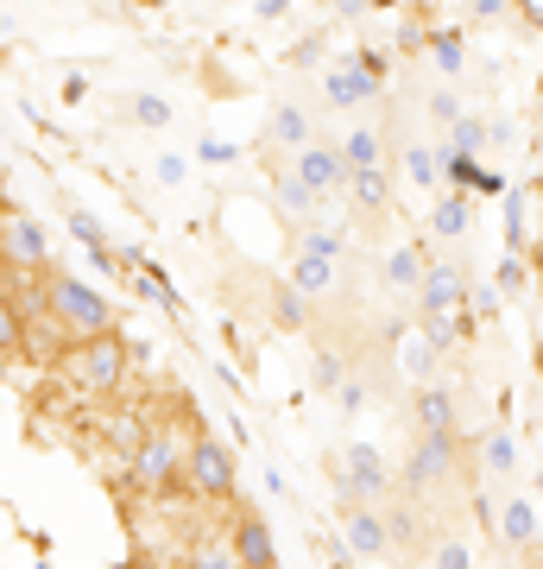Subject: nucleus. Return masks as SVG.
Segmentation results:
<instances>
[{
  "instance_id": "nucleus-18",
  "label": "nucleus",
  "mask_w": 543,
  "mask_h": 569,
  "mask_svg": "<svg viewBox=\"0 0 543 569\" xmlns=\"http://www.w3.org/2000/svg\"><path fill=\"white\" fill-rule=\"evenodd\" d=\"M183 569H247V563H241V550H234V538H228V531H215V538L202 531V538H190V545H183Z\"/></svg>"
},
{
  "instance_id": "nucleus-13",
  "label": "nucleus",
  "mask_w": 543,
  "mask_h": 569,
  "mask_svg": "<svg viewBox=\"0 0 543 569\" xmlns=\"http://www.w3.org/2000/svg\"><path fill=\"white\" fill-rule=\"evenodd\" d=\"M228 538H234V550H241L247 569H279V550H272V531H265L260 512H228Z\"/></svg>"
},
{
  "instance_id": "nucleus-35",
  "label": "nucleus",
  "mask_w": 543,
  "mask_h": 569,
  "mask_svg": "<svg viewBox=\"0 0 543 569\" xmlns=\"http://www.w3.org/2000/svg\"><path fill=\"white\" fill-rule=\"evenodd\" d=\"M430 114H436L443 127H455V121L467 114V108H462V96H455V89H436V102H430Z\"/></svg>"
},
{
  "instance_id": "nucleus-32",
  "label": "nucleus",
  "mask_w": 543,
  "mask_h": 569,
  "mask_svg": "<svg viewBox=\"0 0 543 569\" xmlns=\"http://www.w3.org/2000/svg\"><path fill=\"white\" fill-rule=\"evenodd\" d=\"M303 305H310V298H303V291H291V284H279V298H272V310H279L284 329H303Z\"/></svg>"
},
{
  "instance_id": "nucleus-43",
  "label": "nucleus",
  "mask_w": 543,
  "mask_h": 569,
  "mask_svg": "<svg viewBox=\"0 0 543 569\" xmlns=\"http://www.w3.org/2000/svg\"><path fill=\"white\" fill-rule=\"evenodd\" d=\"M159 183H183V159H159Z\"/></svg>"
},
{
  "instance_id": "nucleus-26",
  "label": "nucleus",
  "mask_w": 543,
  "mask_h": 569,
  "mask_svg": "<svg viewBox=\"0 0 543 569\" xmlns=\"http://www.w3.org/2000/svg\"><path fill=\"white\" fill-rule=\"evenodd\" d=\"M430 58H436V70H443V77H462V63H467L462 32H449V26H436V32H430Z\"/></svg>"
},
{
  "instance_id": "nucleus-37",
  "label": "nucleus",
  "mask_w": 543,
  "mask_h": 569,
  "mask_svg": "<svg viewBox=\"0 0 543 569\" xmlns=\"http://www.w3.org/2000/svg\"><path fill=\"white\" fill-rule=\"evenodd\" d=\"M197 159L202 164H234V159H241V146H234V140H202Z\"/></svg>"
},
{
  "instance_id": "nucleus-14",
  "label": "nucleus",
  "mask_w": 543,
  "mask_h": 569,
  "mask_svg": "<svg viewBox=\"0 0 543 569\" xmlns=\"http://www.w3.org/2000/svg\"><path fill=\"white\" fill-rule=\"evenodd\" d=\"M342 531H348V550H354V557H385V550H392V531H385L380 507H348Z\"/></svg>"
},
{
  "instance_id": "nucleus-9",
  "label": "nucleus",
  "mask_w": 543,
  "mask_h": 569,
  "mask_svg": "<svg viewBox=\"0 0 543 569\" xmlns=\"http://www.w3.org/2000/svg\"><path fill=\"white\" fill-rule=\"evenodd\" d=\"M152 425H159V411H152V406H114V411H101V456H121V462H133V456H140V443L152 437Z\"/></svg>"
},
{
  "instance_id": "nucleus-5",
  "label": "nucleus",
  "mask_w": 543,
  "mask_h": 569,
  "mask_svg": "<svg viewBox=\"0 0 543 569\" xmlns=\"http://www.w3.org/2000/svg\"><path fill=\"white\" fill-rule=\"evenodd\" d=\"M467 317V266L462 260H430L418 291V323H462Z\"/></svg>"
},
{
  "instance_id": "nucleus-38",
  "label": "nucleus",
  "mask_w": 543,
  "mask_h": 569,
  "mask_svg": "<svg viewBox=\"0 0 543 569\" xmlns=\"http://www.w3.org/2000/svg\"><path fill=\"white\" fill-rule=\"evenodd\" d=\"M133 121H140V127H164V121H171V108H164L159 96H140V102H133Z\"/></svg>"
},
{
  "instance_id": "nucleus-31",
  "label": "nucleus",
  "mask_w": 543,
  "mask_h": 569,
  "mask_svg": "<svg viewBox=\"0 0 543 569\" xmlns=\"http://www.w3.org/2000/svg\"><path fill=\"white\" fill-rule=\"evenodd\" d=\"M449 133H455V140H449V146H455L462 159H474V152H481V146H486V127L474 121V114H462V121L449 127Z\"/></svg>"
},
{
  "instance_id": "nucleus-17",
  "label": "nucleus",
  "mask_w": 543,
  "mask_h": 569,
  "mask_svg": "<svg viewBox=\"0 0 543 569\" xmlns=\"http://www.w3.org/2000/svg\"><path fill=\"white\" fill-rule=\"evenodd\" d=\"M467 228H474V197L467 190H449L443 203L430 209V234L436 241H467Z\"/></svg>"
},
{
  "instance_id": "nucleus-19",
  "label": "nucleus",
  "mask_w": 543,
  "mask_h": 569,
  "mask_svg": "<svg viewBox=\"0 0 543 569\" xmlns=\"http://www.w3.org/2000/svg\"><path fill=\"white\" fill-rule=\"evenodd\" d=\"M373 96H380V82L366 77L354 58H348L342 70H329V102H335V108H366Z\"/></svg>"
},
{
  "instance_id": "nucleus-28",
  "label": "nucleus",
  "mask_w": 543,
  "mask_h": 569,
  "mask_svg": "<svg viewBox=\"0 0 543 569\" xmlns=\"http://www.w3.org/2000/svg\"><path fill=\"white\" fill-rule=\"evenodd\" d=\"M26 348V317L13 305H0V361H20Z\"/></svg>"
},
{
  "instance_id": "nucleus-39",
  "label": "nucleus",
  "mask_w": 543,
  "mask_h": 569,
  "mask_svg": "<svg viewBox=\"0 0 543 569\" xmlns=\"http://www.w3.org/2000/svg\"><path fill=\"white\" fill-rule=\"evenodd\" d=\"M430 563H436V569H467L474 557H467V545H455V538H449V545H436V557H430Z\"/></svg>"
},
{
  "instance_id": "nucleus-42",
  "label": "nucleus",
  "mask_w": 543,
  "mask_h": 569,
  "mask_svg": "<svg viewBox=\"0 0 543 569\" xmlns=\"http://www.w3.org/2000/svg\"><path fill=\"white\" fill-rule=\"evenodd\" d=\"M335 399H342V411H361L366 406V380H342V392H335Z\"/></svg>"
},
{
  "instance_id": "nucleus-3",
  "label": "nucleus",
  "mask_w": 543,
  "mask_h": 569,
  "mask_svg": "<svg viewBox=\"0 0 543 569\" xmlns=\"http://www.w3.org/2000/svg\"><path fill=\"white\" fill-rule=\"evenodd\" d=\"M51 323L70 342H101V336H121V310L95 284H82L77 272H51Z\"/></svg>"
},
{
  "instance_id": "nucleus-41",
  "label": "nucleus",
  "mask_w": 543,
  "mask_h": 569,
  "mask_svg": "<svg viewBox=\"0 0 543 569\" xmlns=\"http://www.w3.org/2000/svg\"><path fill=\"white\" fill-rule=\"evenodd\" d=\"M354 63H361V70H366L373 82H380L385 70H392V58H385V51H354Z\"/></svg>"
},
{
  "instance_id": "nucleus-24",
  "label": "nucleus",
  "mask_w": 543,
  "mask_h": 569,
  "mask_svg": "<svg viewBox=\"0 0 543 569\" xmlns=\"http://www.w3.org/2000/svg\"><path fill=\"white\" fill-rule=\"evenodd\" d=\"M70 348V336H63L51 317L44 323H26V348H20V361H44V367H58V355Z\"/></svg>"
},
{
  "instance_id": "nucleus-1",
  "label": "nucleus",
  "mask_w": 543,
  "mask_h": 569,
  "mask_svg": "<svg viewBox=\"0 0 543 569\" xmlns=\"http://www.w3.org/2000/svg\"><path fill=\"white\" fill-rule=\"evenodd\" d=\"M202 437V425L190 411H171L152 425V437L140 443V456L127 462V493L133 500H171L183 493V462H190V443Z\"/></svg>"
},
{
  "instance_id": "nucleus-4",
  "label": "nucleus",
  "mask_w": 543,
  "mask_h": 569,
  "mask_svg": "<svg viewBox=\"0 0 543 569\" xmlns=\"http://www.w3.org/2000/svg\"><path fill=\"white\" fill-rule=\"evenodd\" d=\"M183 493L197 500V507H209V500H234V449L222 443V437H209L202 430L197 443H190V462H183Z\"/></svg>"
},
{
  "instance_id": "nucleus-7",
  "label": "nucleus",
  "mask_w": 543,
  "mask_h": 569,
  "mask_svg": "<svg viewBox=\"0 0 543 569\" xmlns=\"http://www.w3.org/2000/svg\"><path fill=\"white\" fill-rule=\"evenodd\" d=\"M455 468H462V437H418L404 456V488H443V481H455Z\"/></svg>"
},
{
  "instance_id": "nucleus-36",
  "label": "nucleus",
  "mask_w": 543,
  "mask_h": 569,
  "mask_svg": "<svg viewBox=\"0 0 543 569\" xmlns=\"http://www.w3.org/2000/svg\"><path fill=\"white\" fill-rule=\"evenodd\" d=\"M467 305L474 317H500V284H467Z\"/></svg>"
},
{
  "instance_id": "nucleus-23",
  "label": "nucleus",
  "mask_w": 543,
  "mask_h": 569,
  "mask_svg": "<svg viewBox=\"0 0 543 569\" xmlns=\"http://www.w3.org/2000/svg\"><path fill=\"white\" fill-rule=\"evenodd\" d=\"M348 190H354V209H366V216H385V203H392V171H354L348 178Z\"/></svg>"
},
{
  "instance_id": "nucleus-46",
  "label": "nucleus",
  "mask_w": 543,
  "mask_h": 569,
  "mask_svg": "<svg viewBox=\"0 0 543 569\" xmlns=\"http://www.w3.org/2000/svg\"><path fill=\"white\" fill-rule=\"evenodd\" d=\"M0 32H7V26H0Z\"/></svg>"
},
{
  "instance_id": "nucleus-11",
  "label": "nucleus",
  "mask_w": 543,
  "mask_h": 569,
  "mask_svg": "<svg viewBox=\"0 0 543 569\" xmlns=\"http://www.w3.org/2000/svg\"><path fill=\"white\" fill-rule=\"evenodd\" d=\"M291 178L310 190V197H335V190H348V164H342V146H310V152H298L291 159Z\"/></svg>"
},
{
  "instance_id": "nucleus-6",
  "label": "nucleus",
  "mask_w": 543,
  "mask_h": 569,
  "mask_svg": "<svg viewBox=\"0 0 543 569\" xmlns=\"http://www.w3.org/2000/svg\"><path fill=\"white\" fill-rule=\"evenodd\" d=\"M335 260H342V234H335V228H303L298 266H291V291L322 298V291L335 284Z\"/></svg>"
},
{
  "instance_id": "nucleus-29",
  "label": "nucleus",
  "mask_w": 543,
  "mask_h": 569,
  "mask_svg": "<svg viewBox=\"0 0 543 569\" xmlns=\"http://www.w3.org/2000/svg\"><path fill=\"white\" fill-rule=\"evenodd\" d=\"M404 171H411V183H443V159L430 146H411L404 152Z\"/></svg>"
},
{
  "instance_id": "nucleus-8",
  "label": "nucleus",
  "mask_w": 543,
  "mask_h": 569,
  "mask_svg": "<svg viewBox=\"0 0 543 569\" xmlns=\"http://www.w3.org/2000/svg\"><path fill=\"white\" fill-rule=\"evenodd\" d=\"M342 488H348V507H380V500H385L392 468L380 462V449H373V443L342 449Z\"/></svg>"
},
{
  "instance_id": "nucleus-20",
  "label": "nucleus",
  "mask_w": 543,
  "mask_h": 569,
  "mask_svg": "<svg viewBox=\"0 0 543 569\" xmlns=\"http://www.w3.org/2000/svg\"><path fill=\"white\" fill-rule=\"evenodd\" d=\"M423 272H430V260H423L418 247H392V253H385V284H392L399 298H418Z\"/></svg>"
},
{
  "instance_id": "nucleus-30",
  "label": "nucleus",
  "mask_w": 543,
  "mask_h": 569,
  "mask_svg": "<svg viewBox=\"0 0 543 569\" xmlns=\"http://www.w3.org/2000/svg\"><path fill=\"white\" fill-rule=\"evenodd\" d=\"M63 228H70V234L89 247V253H95V247H108V234H101V222L89 216V209H70V216H63Z\"/></svg>"
},
{
  "instance_id": "nucleus-34",
  "label": "nucleus",
  "mask_w": 543,
  "mask_h": 569,
  "mask_svg": "<svg viewBox=\"0 0 543 569\" xmlns=\"http://www.w3.org/2000/svg\"><path fill=\"white\" fill-rule=\"evenodd\" d=\"M316 387L322 392H342V355H335V348H322V355H316Z\"/></svg>"
},
{
  "instance_id": "nucleus-27",
  "label": "nucleus",
  "mask_w": 543,
  "mask_h": 569,
  "mask_svg": "<svg viewBox=\"0 0 543 569\" xmlns=\"http://www.w3.org/2000/svg\"><path fill=\"white\" fill-rule=\"evenodd\" d=\"M399 367L411 373V380H430V373H436V348H430V336H423V329L399 342Z\"/></svg>"
},
{
  "instance_id": "nucleus-2",
  "label": "nucleus",
  "mask_w": 543,
  "mask_h": 569,
  "mask_svg": "<svg viewBox=\"0 0 543 569\" xmlns=\"http://www.w3.org/2000/svg\"><path fill=\"white\" fill-rule=\"evenodd\" d=\"M133 342L127 336H101V342H70L58 355V380L70 392H82V399H114V392L127 387V373H133Z\"/></svg>"
},
{
  "instance_id": "nucleus-33",
  "label": "nucleus",
  "mask_w": 543,
  "mask_h": 569,
  "mask_svg": "<svg viewBox=\"0 0 543 569\" xmlns=\"http://www.w3.org/2000/svg\"><path fill=\"white\" fill-rule=\"evenodd\" d=\"M505 241H512V253H524V197L519 190L505 197Z\"/></svg>"
},
{
  "instance_id": "nucleus-22",
  "label": "nucleus",
  "mask_w": 543,
  "mask_h": 569,
  "mask_svg": "<svg viewBox=\"0 0 543 569\" xmlns=\"http://www.w3.org/2000/svg\"><path fill=\"white\" fill-rule=\"evenodd\" d=\"M272 203H279V216H284V222H310L322 197H310V190H303V183L291 178V171H279V178H272Z\"/></svg>"
},
{
  "instance_id": "nucleus-40",
  "label": "nucleus",
  "mask_w": 543,
  "mask_h": 569,
  "mask_svg": "<svg viewBox=\"0 0 543 569\" xmlns=\"http://www.w3.org/2000/svg\"><path fill=\"white\" fill-rule=\"evenodd\" d=\"M519 284H524V260L519 253H505L500 260V291H519Z\"/></svg>"
},
{
  "instance_id": "nucleus-15",
  "label": "nucleus",
  "mask_w": 543,
  "mask_h": 569,
  "mask_svg": "<svg viewBox=\"0 0 543 569\" xmlns=\"http://www.w3.org/2000/svg\"><path fill=\"white\" fill-rule=\"evenodd\" d=\"M500 545L512 550V557H537V507L531 500H512V507H500Z\"/></svg>"
},
{
  "instance_id": "nucleus-44",
  "label": "nucleus",
  "mask_w": 543,
  "mask_h": 569,
  "mask_svg": "<svg viewBox=\"0 0 543 569\" xmlns=\"http://www.w3.org/2000/svg\"><path fill=\"white\" fill-rule=\"evenodd\" d=\"M13 298V266H7V253H0V305Z\"/></svg>"
},
{
  "instance_id": "nucleus-16",
  "label": "nucleus",
  "mask_w": 543,
  "mask_h": 569,
  "mask_svg": "<svg viewBox=\"0 0 543 569\" xmlns=\"http://www.w3.org/2000/svg\"><path fill=\"white\" fill-rule=\"evenodd\" d=\"M265 146H279V152H291V159H298V152H310V146H316V133H310V114H303V108H272V127H265Z\"/></svg>"
},
{
  "instance_id": "nucleus-10",
  "label": "nucleus",
  "mask_w": 543,
  "mask_h": 569,
  "mask_svg": "<svg viewBox=\"0 0 543 569\" xmlns=\"http://www.w3.org/2000/svg\"><path fill=\"white\" fill-rule=\"evenodd\" d=\"M0 253H7V266L13 272H32V279H44L51 272V241H44V228L32 222V216H7V234H0Z\"/></svg>"
},
{
  "instance_id": "nucleus-25",
  "label": "nucleus",
  "mask_w": 543,
  "mask_h": 569,
  "mask_svg": "<svg viewBox=\"0 0 543 569\" xmlns=\"http://www.w3.org/2000/svg\"><path fill=\"white\" fill-rule=\"evenodd\" d=\"M342 164H348V178H354V171H380V133H373V127H354V133H348L342 140Z\"/></svg>"
},
{
  "instance_id": "nucleus-21",
  "label": "nucleus",
  "mask_w": 543,
  "mask_h": 569,
  "mask_svg": "<svg viewBox=\"0 0 543 569\" xmlns=\"http://www.w3.org/2000/svg\"><path fill=\"white\" fill-rule=\"evenodd\" d=\"M481 468L493 475V481H505V475H519V437H512L505 425H493V430L481 437Z\"/></svg>"
},
{
  "instance_id": "nucleus-47",
  "label": "nucleus",
  "mask_w": 543,
  "mask_h": 569,
  "mask_svg": "<svg viewBox=\"0 0 543 569\" xmlns=\"http://www.w3.org/2000/svg\"><path fill=\"white\" fill-rule=\"evenodd\" d=\"M279 569H284V563H279Z\"/></svg>"
},
{
  "instance_id": "nucleus-12",
  "label": "nucleus",
  "mask_w": 543,
  "mask_h": 569,
  "mask_svg": "<svg viewBox=\"0 0 543 569\" xmlns=\"http://www.w3.org/2000/svg\"><path fill=\"white\" fill-rule=\"evenodd\" d=\"M411 425H418V437H462V399L449 387H423L418 399H411Z\"/></svg>"
},
{
  "instance_id": "nucleus-45",
  "label": "nucleus",
  "mask_w": 543,
  "mask_h": 569,
  "mask_svg": "<svg viewBox=\"0 0 543 569\" xmlns=\"http://www.w3.org/2000/svg\"><path fill=\"white\" fill-rule=\"evenodd\" d=\"M531 569H543V557H537V563H531Z\"/></svg>"
}]
</instances>
